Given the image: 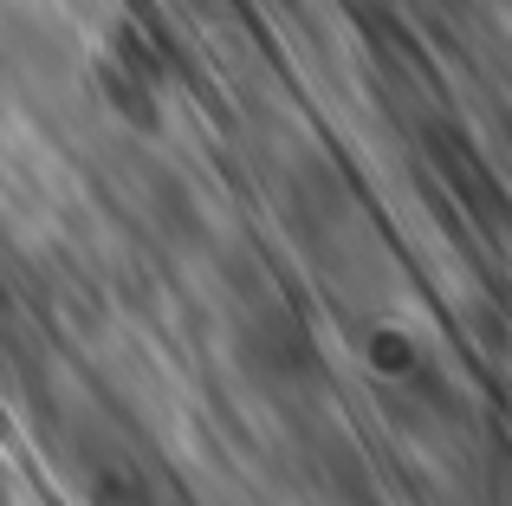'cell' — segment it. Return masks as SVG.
I'll return each instance as SVG.
<instances>
[{
    "label": "cell",
    "mask_w": 512,
    "mask_h": 506,
    "mask_svg": "<svg viewBox=\"0 0 512 506\" xmlns=\"http://www.w3.org/2000/svg\"><path fill=\"white\" fill-rule=\"evenodd\" d=\"M91 506H175L163 494V481L150 474V461H117V468L91 474Z\"/></svg>",
    "instance_id": "6da1fadb"
}]
</instances>
